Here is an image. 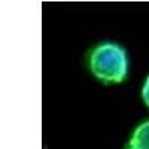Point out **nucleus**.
<instances>
[{"instance_id":"f03ea898","label":"nucleus","mask_w":149,"mask_h":149,"mask_svg":"<svg viewBox=\"0 0 149 149\" xmlns=\"http://www.w3.org/2000/svg\"><path fill=\"white\" fill-rule=\"evenodd\" d=\"M130 146L139 148V149H149V121L140 124L134 130Z\"/></svg>"},{"instance_id":"20e7f679","label":"nucleus","mask_w":149,"mask_h":149,"mask_svg":"<svg viewBox=\"0 0 149 149\" xmlns=\"http://www.w3.org/2000/svg\"><path fill=\"white\" fill-rule=\"evenodd\" d=\"M130 149H139V148H133V146H130Z\"/></svg>"},{"instance_id":"f257e3e1","label":"nucleus","mask_w":149,"mask_h":149,"mask_svg":"<svg viewBox=\"0 0 149 149\" xmlns=\"http://www.w3.org/2000/svg\"><path fill=\"white\" fill-rule=\"evenodd\" d=\"M90 69L94 76L103 82H122L128 73L127 51L118 43H100L90 55Z\"/></svg>"},{"instance_id":"7ed1b4c3","label":"nucleus","mask_w":149,"mask_h":149,"mask_svg":"<svg viewBox=\"0 0 149 149\" xmlns=\"http://www.w3.org/2000/svg\"><path fill=\"white\" fill-rule=\"evenodd\" d=\"M142 97H143V102L146 103V106L149 107V76L146 78V82L142 88Z\"/></svg>"}]
</instances>
